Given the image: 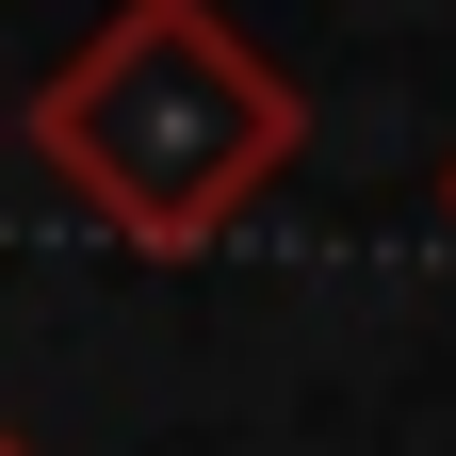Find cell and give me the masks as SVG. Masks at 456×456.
Segmentation results:
<instances>
[{"instance_id":"obj_1","label":"cell","mask_w":456,"mask_h":456,"mask_svg":"<svg viewBox=\"0 0 456 456\" xmlns=\"http://www.w3.org/2000/svg\"><path fill=\"white\" fill-rule=\"evenodd\" d=\"M33 163L131 245H212L277 163H294V82L261 66L212 0H114V17L33 82Z\"/></svg>"},{"instance_id":"obj_2","label":"cell","mask_w":456,"mask_h":456,"mask_svg":"<svg viewBox=\"0 0 456 456\" xmlns=\"http://www.w3.org/2000/svg\"><path fill=\"white\" fill-rule=\"evenodd\" d=\"M0 456H33V440H0Z\"/></svg>"},{"instance_id":"obj_3","label":"cell","mask_w":456,"mask_h":456,"mask_svg":"<svg viewBox=\"0 0 456 456\" xmlns=\"http://www.w3.org/2000/svg\"><path fill=\"white\" fill-rule=\"evenodd\" d=\"M440 212H456V180H440Z\"/></svg>"}]
</instances>
